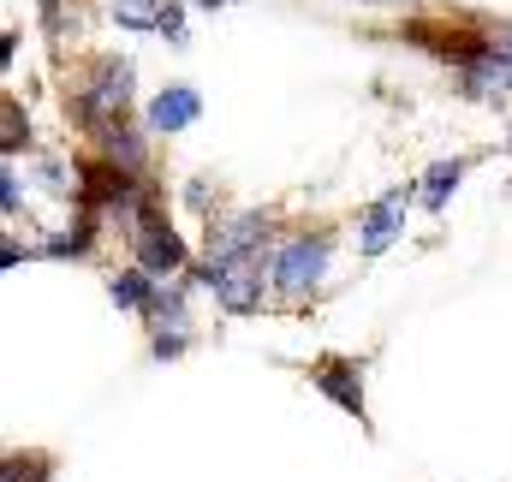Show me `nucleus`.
Here are the masks:
<instances>
[{"label": "nucleus", "instance_id": "obj_1", "mask_svg": "<svg viewBox=\"0 0 512 482\" xmlns=\"http://www.w3.org/2000/svg\"><path fill=\"white\" fill-rule=\"evenodd\" d=\"M203 280H209L215 298H221L227 310H239V316L262 304V256H209Z\"/></svg>", "mask_w": 512, "mask_h": 482}, {"label": "nucleus", "instance_id": "obj_2", "mask_svg": "<svg viewBox=\"0 0 512 482\" xmlns=\"http://www.w3.org/2000/svg\"><path fill=\"white\" fill-rule=\"evenodd\" d=\"M328 274V239L316 233V239H292L274 250V286L286 292V298H304L316 280Z\"/></svg>", "mask_w": 512, "mask_h": 482}, {"label": "nucleus", "instance_id": "obj_3", "mask_svg": "<svg viewBox=\"0 0 512 482\" xmlns=\"http://www.w3.org/2000/svg\"><path fill=\"white\" fill-rule=\"evenodd\" d=\"M131 250H137V268H143V274H173V268L185 262V244H179V233L161 221V209H143V215H137Z\"/></svg>", "mask_w": 512, "mask_h": 482}, {"label": "nucleus", "instance_id": "obj_4", "mask_svg": "<svg viewBox=\"0 0 512 482\" xmlns=\"http://www.w3.org/2000/svg\"><path fill=\"white\" fill-rule=\"evenodd\" d=\"M131 60H102L96 66V78H90V90H84V114L90 120H120L131 108Z\"/></svg>", "mask_w": 512, "mask_h": 482}, {"label": "nucleus", "instance_id": "obj_5", "mask_svg": "<svg viewBox=\"0 0 512 482\" xmlns=\"http://www.w3.org/2000/svg\"><path fill=\"white\" fill-rule=\"evenodd\" d=\"M262 233H268V215H262V209L221 215V221L209 227V256H256V250H262Z\"/></svg>", "mask_w": 512, "mask_h": 482}, {"label": "nucleus", "instance_id": "obj_6", "mask_svg": "<svg viewBox=\"0 0 512 482\" xmlns=\"http://www.w3.org/2000/svg\"><path fill=\"white\" fill-rule=\"evenodd\" d=\"M310 381H316L340 411L364 417V375H358V363H352V358H322L316 369H310Z\"/></svg>", "mask_w": 512, "mask_h": 482}, {"label": "nucleus", "instance_id": "obj_7", "mask_svg": "<svg viewBox=\"0 0 512 482\" xmlns=\"http://www.w3.org/2000/svg\"><path fill=\"white\" fill-rule=\"evenodd\" d=\"M465 90H471V96L512 90V30L501 36V48H489V54H471V60H465Z\"/></svg>", "mask_w": 512, "mask_h": 482}, {"label": "nucleus", "instance_id": "obj_8", "mask_svg": "<svg viewBox=\"0 0 512 482\" xmlns=\"http://www.w3.org/2000/svg\"><path fill=\"white\" fill-rule=\"evenodd\" d=\"M114 18L126 24V30H161V36H185V12H179V0H120L114 6Z\"/></svg>", "mask_w": 512, "mask_h": 482}, {"label": "nucleus", "instance_id": "obj_9", "mask_svg": "<svg viewBox=\"0 0 512 482\" xmlns=\"http://www.w3.org/2000/svg\"><path fill=\"white\" fill-rule=\"evenodd\" d=\"M405 203H411V185L405 191H387L370 203V215H364V256H382L393 233H399V221H405Z\"/></svg>", "mask_w": 512, "mask_h": 482}, {"label": "nucleus", "instance_id": "obj_10", "mask_svg": "<svg viewBox=\"0 0 512 482\" xmlns=\"http://www.w3.org/2000/svg\"><path fill=\"white\" fill-rule=\"evenodd\" d=\"M197 114H203V96H197L191 84H173V90L155 96V108H149V131H185Z\"/></svg>", "mask_w": 512, "mask_h": 482}, {"label": "nucleus", "instance_id": "obj_11", "mask_svg": "<svg viewBox=\"0 0 512 482\" xmlns=\"http://www.w3.org/2000/svg\"><path fill=\"white\" fill-rule=\"evenodd\" d=\"M459 173H465V161H435L429 173H423V209H447L453 203V185H459Z\"/></svg>", "mask_w": 512, "mask_h": 482}, {"label": "nucleus", "instance_id": "obj_12", "mask_svg": "<svg viewBox=\"0 0 512 482\" xmlns=\"http://www.w3.org/2000/svg\"><path fill=\"white\" fill-rule=\"evenodd\" d=\"M149 304H155V292H149V274L143 268L114 280V310H149Z\"/></svg>", "mask_w": 512, "mask_h": 482}, {"label": "nucleus", "instance_id": "obj_13", "mask_svg": "<svg viewBox=\"0 0 512 482\" xmlns=\"http://www.w3.org/2000/svg\"><path fill=\"white\" fill-rule=\"evenodd\" d=\"M203 6H209V12H215V6H227V0H203Z\"/></svg>", "mask_w": 512, "mask_h": 482}]
</instances>
